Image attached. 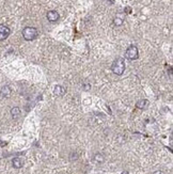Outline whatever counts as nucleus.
Returning a JSON list of instances; mask_svg holds the SVG:
<instances>
[{
  "label": "nucleus",
  "mask_w": 173,
  "mask_h": 174,
  "mask_svg": "<svg viewBox=\"0 0 173 174\" xmlns=\"http://www.w3.org/2000/svg\"><path fill=\"white\" fill-rule=\"evenodd\" d=\"M46 17H47V19L49 20L51 23H55L57 20L59 19V13L57 11H49L47 13V15H46Z\"/></svg>",
  "instance_id": "nucleus-5"
},
{
  "label": "nucleus",
  "mask_w": 173,
  "mask_h": 174,
  "mask_svg": "<svg viewBox=\"0 0 173 174\" xmlns=\"http://www.w3.org/2000/svg\"><path fill=\"white\" fill-rule=\"evenodd\" d=\"M82 88H84V91H89L90 89H91V85H90L89 84H88V82H86V84H84V85H82Z\"/></svg>",
  "instance_id": "nucleus-13"
},
{
  "label": "nucleus",
  "mask_w": 173,
  "mask_h": 174,
  "mask_svg": "<svg viewBox=\"0 0 173 174\" xmlns=\"http://www.w3.org/2000/svg\"><path fill=\"white\" fill-rule=\"evenodd\" d=\"M111 69L115 75H119V76L122 75L124 71H125V60L123 58H118L112 63Z\"/></svg>",
  "instance_id": "nucleus-1"
},
{
  "label": "nucleus",
  "mask_w": 173,
  "mask_h": 174,
  "mask_svg": "<svg viewBox=\"0 0 173 174\" xmlns=\"http://www.w3.org/2000/svg\"><path fill=\"white\" fill-rule=\"evenodd\" d=\"M12 94V91H11V88L9 87V85H3V87L1 88V95L2 97L4 98H9L10 96Z\"/></svg>",
  "instance_id": "nucleus-7"
},
{
  "label": "nucleus",
  "mask_w": 173,
  "mask_h": 174,
  "mask_svg": "<svg viewBox=\"0 0 173 174\" xmlns=\"http://www.w3.org/2000/svg\"><path fill=\"white\" fill-rule=\"evenodd\" d=\"M123 174H127V172H123Z\"/></svg>",
  "instance_id": "nucleus-15"
},
{
  "label": "nucleus",
  "mask_w": 173,
  "mask_h": 174,
  "mask_svg": "<svg viewBox=\"0 0 173 174\" xmlns=\"http://www.w3.org/2000/svg\"><path fill=\"white\" fill-rule=\"evenodd\" d=\"M113 24H114L115 26H121L123 25V19L120 17H115L114 19H113Z\"/></svg>",
  "instance_id": "nucleus-12"
},
{
  "label": "nucleus",
  "mask_w": 173,
  "mask_h": 174,
  "mask_svg": "<svg viewBox=\"0 0 173 174\" xmlns=\"http://www.w3.org/2000/svg\"><path fill=\"white\" fill-rule=\"evenodd\" d=\"M11 30L6 25H0V41H4L9 38Z\"/></svg>",
  "instance_id": "nucleus-4"
},
{
  "label": "nucleus",
  "mask_w": 173,
  "mask_h": 174,
  "mask_svg": "<svg viewBox=\"0 0 173 174\" xmlns=\"http://www.w3.org/2000/svg\"><path fill=\"white\" fill-rule=\"evenodd\" d=\"M23 36L26 41H32L38 36V30L34 27H25L23 29Z\"/></svg>",
  "instance_id": "nucleus-2"
},
{
  "label": "nucleus",
  "mask_w": 173,
  "mask_h": 174,
  "mask_svg": "<svg viewBox=\"0 0 173 174\" xmlns=\"http://www.w3.org/2000/svg\"><path fill=\"white\" fill-rule=\"evenodd\" d=\"M12 165L15 169H20L24 166V159L20 157H15L14 159L12 160Z\"/></svg>",
  "instance_id": "nucleus-6"
},
{
  "label": "nucleus",
  "mask_w": 173,
  "mask_h": 174,
  "mask_svg": "<svg viewBox=\"0 0 173 174\" xmlns=\"http://www.w3.org/2000/svg\"><path fill=\"white\" fill-rule=\"evenodd\" d=\"M149 105H150V102L148 100H140L136 104L137 108H139V109H146L149 107Z\"/></svg>",
  "instance_id": "nucleus-9"
},
{
  "label": "nucleus",
  "mask_w": 173,
  "mask_h": 174,
  "mask_svg": "<svg viewBox=\"0 0 173 174\" xmlns=\"http://www.w3.org/2000/svg\"><path fill=\"white\" fill-rule=\"evenodd\" d=\"M126 11H127V13H130V8H127V9H126Z\"/></svg>",
  "instance_id": "nucleus-14"
},
{
  "label": "nucleus",
  "mask_w": 173,
  "mask_h": 174,
  "mask_svg": "<svg viewBox=\"0 0 173 174\" xmlns=\"http://www.w3.org/2000/svg\"><path fill=\"white\" fill-rule=\"evenodd\" d=\"M94 160H95V162H97V163H103L105 161V157L103 154L97 153V154H95V156H94Z\"/></svg>",
  "instance_id": "nucleus-11"
},
{
  "label": "nucleus",
  "mask_w": 173,
  "mask_h": 174,
  "mask_svg": "<svg viewBox=\"0 0 173 174\" xmlns=\"http://www.w3.org/2000/svg\"><path fill=\"white\" fill-rule=\"evenodd\" d=\"M11 115L13 119H18L20 116V109L18 107H13L11 109Z\"/></svg>",
  "instance_id": "nucleus-10"
},
{
  "label": "nucleus",
  "mask_w": 173,
  "mask_h": 174,
  "mask_svg": "<svg viewBox=\"0 0 173 174\" xmlns=\"http://www.w3.org/2000/svg\"><path fill=\"white\" fill-rule=\"evenodd\" d=\"M125 57L128 59V60H137V59H138V57H139L138 48H137L135 45H130V47L126 49Z\"/></svg>",
  "instance_id": "nucleus-3"
},
{
  "label": "nucleus",
  "mask_w": 173,
  "mask_h": 174,
  "mask_svg": "<svg viewBox=\"0 0 173 174\" xmlns=\"http://www.w3.org/2000/svg\"><path fill=\"white\" fill-rule=\"evenodd\" d=\"M53 93L57 96H63L66 93L65 88H63L62 85H56L55 89H53Z\"/></svg>",
  "instance_id": "nucleus-8"
}]
</instances>
